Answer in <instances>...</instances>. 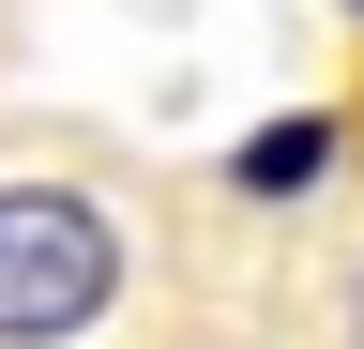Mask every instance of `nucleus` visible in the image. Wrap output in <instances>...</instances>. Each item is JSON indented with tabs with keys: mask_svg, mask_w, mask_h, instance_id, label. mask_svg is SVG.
<instances>
[{
	"mask_svg": "<svg viewBox=\"0 0 364 349\" xmlns=\"http://www.w3.org/2000/svg\"><path fill=\"white\" fill-rule=\"evenodd\" d=\"M318 167H334V107H289V122H258L213 183L243 198V213H289V198H318Z\"/></svg>",
	"mask_w": 364,
	"mask_h": 349,
	"instance_id": "obj_2",
	"label": "nucleus"
},
{
	"mask_svg": "<svg viewBox=\"0 0 364 349\" xmlns=\"http://www.w3.org/2000/svg\"><path fill=\"white\" fill-rule=\"evenodd\" d=\"M318 304H334V349H364V243L334 258V289H318Z\"/></svg>",
	"mask_w": 364,
	"mask_h": 349,
	"instance_id": "obj_3",
	"label": "nucleus"
},
{
	"mask_svg": "<svg viewBox=\"0 0 364 349\" xmlns=\"http://www.w3.org/2000/svg\"><path fill=\"white\" fill-rule=\"evenodd\" d=\"M152 304V228L91 167H0V349H122Z\"/></svg>",
	"mask_w": 364,
	"mask_h": 349,
	"instance_id": "obj_1",
	"label": "nucleus"
},
{
	"mask_svg": "<svg viewBox=\"0 0 364 349\" xmlns=\"http://www.w3.org/2000/svg\"><path fill=\"white\" fill-rule=\"evenodd\" d=\"M349 16H364V0H349Z\"/></svg>",
	"mask_w": 364,
	"mask_h": 349,
	"instance_id": "obj_4",
	"label": "nucleus"
}]
</instances>
